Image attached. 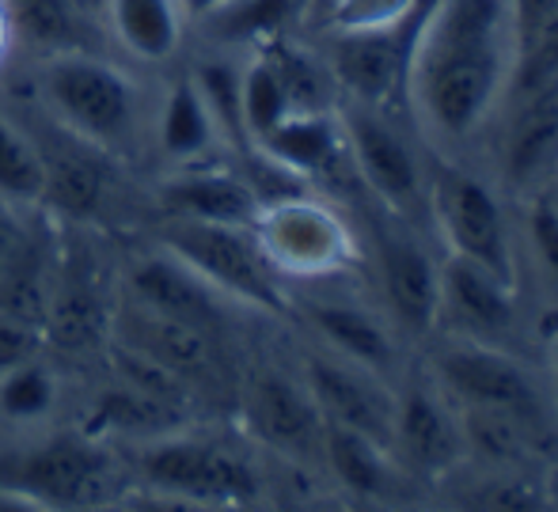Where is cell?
I'll return each mask as SVG.
<instances>
[{
    "mask_svg": "<svg viewBox=\"0 0 558 512\" xmlns=\"http://www.w3.org/2000/svg\"><path fill=\"white\" fill-rule=\"evenodd\" d=\"M118 345L153 357L156 365H163L168 373H175L191 388H214L225 380V361H221V342L206 330L179 322L163 312H153L148 304L133 301L125 304V312L114 322Z\"/></svg>",
    "mask_w": 558,
    "mask_h": 512,
    "instance_id": "9a60e30c",
    "label": "cell"
},
{
    "mask_svg": "<svg viewBox=\"0 0 558 512\" xmlns=\"http://www.w3.org/2000/svg\"><path fill=\"white\" fill-rule=\"evenodd\" d=\"M251 232L278 278L324 281L357 263V240L350 224L338 217L335 205L312 198V191L263 205Z\"/></svg>",
    "mask_w": 558,
    "mask_h": 512,
    "instance_id": "5b68a950",
    "label": "cell"
},
{
    "mask_svg": "<svg viewBox=\"0 0 558 512\" xmlns=\"http://www.w3.org/2000/svg\"><path fill=\"white\" fill-rule=\"evenodd\" d=\"M8 486L50 509H81L104 498L107 455L92 437H53L8 467Z\"/></svg>",
    "mask_w": 558,
    "mask_h": 512,
    "instance_id": "7c38bea8",
    "label": "cell"
},
{
    "mask_svg": "<svg viewBox=\"0 0 558 512\" xmlns=\"http://www.w3.org/2000/svg\"><path fill=\"white\" fill-rule=\"evenodd\" d=\"M414 31H361V35H335L331 42V69L335 84L350 96V102L365 107L396 110L399 99H407V69H411Z\"/></svg>",
    "mask_w": 558,
    "mask_h": 512,
    "instance_id": "5bb4252c",
    "label": "cell"
},
{
    "mask_svg": "<svg viewBox=\"0 0 558 512\" xmlns=\"http://www.w3.org/2000/svg\"><path fill=\"white\" fill-rule=\"evenodd\" d=\"M380 289L396 330L429 338L441 319V266L407 232H380Z\"/></svg>",
    "mask_w": 558,
    "mask_h": 512,
    "instance_id": "e0dca14e",
    "label": "cell"
},
{
    "mask_svg": "<svg viewBox=\"0 0 558 512\" xmlns=\"http://www.w3.org/2000/svg\"><path fill=\"white\" fill-rule=\"evenodd\" d=\"M304 383L316 399L327 425L365 432L391 448V425H396V388L388 376L373 373L365 365L338 357L331 350H319L304 361Z\"/></svg>",
    "mask_w": 558,
    "mask_h": 512,
    "instance_id": "8fae6325",
    "label": "cell"
},
{
    "mask_svg": "<svg viewBox=\"0 0 558 512\" xmlns=\"http://www.w3.org/2000/svg\"><path fill=\"white\" fill-rule=\"evenodd\" d=\"M240 107L243 130H247L251 141H258L266 130H274L286 114H293L286 88H281V76L274 73V65L266 61L263 50H255L251 65L240 69Z\"/></svg>",
    "mask_w": 558,
    "mask_h": 512,
    "instance_id": "83f0119b",
    "label": "cell"
},
{
    "mask_svg": "<svg viewBox=\"0 0 558 512\" xmlns=\"http://www.w3.org/2000/svg\"><path fill=\"white\" fill-rule=\"evenodd\" d=\"M118 42L145 61H168L183 38V8L179 0H107Z\"/></svg>",
    "mask_w": 558,
    "mask_h": 512,
    "instance_id": "d4e9b609",
    "label": "cell"
},
{
    "mask_svg": "<svg viewBox=\"0 0 558 512\" xmlns=\"http://www.w3.org/2000/svg\"><path fill=\"white\" fill-rule=\"evenodd\" d=\"M69 4H73L76 12L88 15V20H96V15H107V0H69Z\"/></svg>",
    "mask_w": 558,
    "mask_h": 512,
    "instance_id": "8d00e7d4",
    "label": "cell"
},
{
    "mask_svg": "<svg viewBox=\"0 0 558 512\" xmlns=\"http://www.w3.org/2000/svg\"><path fill=\"white\" fill-rule=\"evenodd\" d=\"M251 145H258L266 156L286 163L289 171L304 175L308 183L335 175L350 160L338 110H293V114H286L274 130H266Z\"/></svg>",
    "mask_w": 558,
    "mask_h": 512,
    "instance_id": "44dd1931",
    "label": "cell"
},
{
    "mask_svg": "<svg viewBox=\"0 0 558 512\" xmlns=\"http://www.w3.org/2000/svg\"><path fill=\"white\" fill-rule=\"evenodd\" d=\"M50 406H53V376L38 361H23V365L8 368L0 376V410L8 417L31 422V417H43Z\"/></svg>",
    "mask_w": 558,
    "mask_h": 512,
    "instance_id": "1f68e13d",
    "label": "cell"
},
{
    "mask_svg": "<svg viewBox=\"0 0 558 512\" xmlns=\"http://www.w3.org/2000/svg\"><path fill=\"white\" fill-rule=\"evenodd\" d=\"M141 475L156 493L191 505L240 509L258 498L255 463L217 440L156 437V444L141 455Z\"/></svg>",
    "mask_w": 558,
    "mask_h": 512,
    "instance_id": "ba28073f",
    "label": "cell"
},
{
    "mask_svg": "<svg viewBox=\"0 0 558 512\" xmlns=\"http://www.w3.org/2000/svg\"><path fill=\"white\" fill-rule=\"evenodd\" d=\"M163 251L183 258L198 278H206L225 301L247 304L266 315H286L289 296L281 278L266 263L251 228L235 224H202V220L171 217L163 232Z\"/></svg>",
    "mask_w": 558,
    "mask_h": 512,
    "instance_id": "277c9868",
    "label": "cell"
},
{
    "mask_svg": "<svg viewBox=\"0 0 558 512\" xmlns=\"http://www.w3.org/2000/svg\"><path fill=\"white\" fill-rule=\"evenodd\" d=\"M43 99L69 137L88 141L99 153H125L137 137V84L88 50L53 53L46 61Z\"/></svg>",
    "mask_w": 558,
    "mask_h": 512,
    "instance_id": "7a4b0ae2",
    "label": "cell"
},
{
    "mask_svg": "<svg viewBox=\"0 0 558 512\" xmlns=\"http://www.w3.org/2000/svg\"><path fill=\"white\" fill-rule=\"evenodd\" d=\"M391 455L407 475H418L426 483L456 475L468 463V444H463L456 406L448 403V395L429 373L396 391Z\"/></svg>",
    "mask_w": 558,
    "mask_h": 512,
    "instance_id": "9c48e42d",
    "label": "cell"
},
{
    "mask_svg": "<svg viewBox=\"0 0 558 512\" xmlns=\"http://www.w3.org/2000/svg\"><path fill=\"white\" fill-rule=\"evenodd\" d=\"M521 61L513 0H429L407 69V102L441 148H460L509 99Z\"/></svg>",
    "mask_w": 558,
    "mask_h": 512,
    "instance_id": "6da1fadb",
    "label": "cell"
},
{
    "mask_svg": "<svg viewBox=\"0 0 558 512\" xmlns=\"http://www.w3.org/2000/svg\"><path fill=\"white\" fill-rule=\"evenodd\" d=\"M163 209L175 220H202V224H235L251 228L258 217V198L240 171L206 168V163H183L171 183L160 191Z\"/></svg>",
    "mask_w": 558,
    "mask_h": 512,
    "instance_id": "ffe728a7",
    "label": "cell"
},
{
    "mask_svg": "<svg viewBox=\"0 0 558 512\" xmlns=\"http://www.w3.org/2000/svg\"><path fill=\"white\" fill-rule=\"evenodd\" d=\"M426 217L441 232L452 258H468V263L483 266V270L498 273V278H517L509 217L501 209L498 191L483 175L441 163L429 175Z\"/></svg>",
    "mask_w": 558,
    "mask_h": 512,
    "instance_id": "52a82bcc",
    "label": "cell"
},
{
    "mask_svg": "<svg viewBox=\"0 0 558 512\" xmlns=\"http://www.w3.org/2000/svg\"><path fill=\"white\" fill-rule=\"evenodd\" d=\"M304 315H308L312 330L319 334L324 350L396 380L399 338H396V322H391L388 315L373 312V307H365V304H350V301H308Z\"/></svg>",
    "mask_w": 558,
    "mask_h": 512,
    "instance_id": "d6986e66",
    "label": "cell"
},
{
    "mask_svg": "<svg viewBox=\"0 0 558 512\" xmlns=\"http://www.w3.org/2000/svg\"><path fill=\"white\" fill-rule=\"evenodd\" d=\"M517 107L506 122L498 168L509 191L536 194L558 175V76L513 88Z\"/></svg>",
    "mask_w": 558,
    "mask_h": 512,
    "instance_id": "4fadbf2b",
    "label": "cell"
},
{
    "mask_svg": "<svg viewBox=\"0 0 558 512\" xmlns=\"http://www.w3.org/2000/svg\"><path fill=\"white\" fill-rule=\"evenodd\" d=\"M324 463L338 483L361 501H391L407 475L396 463V455H391V448H384L380 440L365 437V432L342 429V425H327Z\"/></svg>",
    "mask_w": 558,
    "mask_h": 512,
    "instance_id": "7402d4cb",
    "label": "cell"
},
{
    "mask_svg": "<svg viewBox=\"0 0 558 512\" xmlns=\"http://www.w3.org/2000/svg\"><path fill=\"white\" fill-rule=\"evenodd\" d=\"M23 243H27V232H23V224L12 217V212L0 209V270H4V266L12 263L15 255H20Z\"/></svg>",
    "mask_w": 558,
    "mask_h": 512,
    "instance_id": "e575fe53",
    "label": "cell"
},
{
    "mask_svg": "<svg viewBox=\"0 0 558 512\" xmlns=\"http://www.w3.org/2000/svg\"><path fill=\"white\" fill-rule=\"evenodd\" d=\"M183 417L186 410L118 380V388L104 391V399L96 403L92 425L99 432L111 429V432H125V437H168V432H175L183 425Z\"/></svg>",
    "mask_w": 558,
    "mask_h": 512,
    "instance_id": "4316f807",
    "label": "cell"
},
{
    "mask_svg": "<svg viewBox=\"0 0 558 512\" xmlns=\"http://www.w3.org/2000/svg\"><path fill=\"white\" fill-rule=\"evenodd\" d=\"M547 486H551V501H558V475L551 478V483H547Z\"/></svg>",
    "mask_w": 558,
    "mask_h": 512,
    "instance_id": "ab89813d",
    "label": "cell"
},
{
    "mask_svg": "<svg viewBox=\"0 0 558 512\" xmlns=\"http://www.w3.org/2000/svg\"><path fill=\"white\" fill-rule=\"evenodd\" d=\"M316 0H235L232 8H225V35L232 38H270V35H286L289 23L301 20Z\"/></svg>",
    "mask_w": 558,
    "mask_h": 512,
    "instance_id": "4dcf8cb0",
    "label": "cell"
},
{
    "mask_svg": "<svg viewBox=\"0 0 558 512\" xmlns=\"http://www.w3.org/2000/svg\"><path fill=\"white\" fill-rule=\"evenodd\" d=\"M529 240L544 270L558 281V202L547 198L544 191H536L529 202Z\"/></svg>",
    "mask_w": 558,
    "mask_h": 512,
    "instance_id": "d6a6232c",
    "label": "cell"
},
{
    "mask_svg": "<svg viewBox=\"0 0 558 512\" xmlns=\"http://www.w3.org/2000/svg\"><path fill=\"white\" fill-rule=\"evenodd\" d=\"M194 84H198L202 99H206V107L214 110L217 125H221V137H235L243 148L251 145L247 130H243V107H240V69L232 65V61H202L198 69H194L191 76Z\"/></svg>",
    "mask_w": 558,
    "mask_h": 512,
    "instance_id": "f546056e",
    "label": "cell"
},
{
    "mask_svg": "<svg viewBox=\"0 0 558 512\" xmlns=\"http://www.w3.org/2000/svg\"><path fill=\"white\" fill-rule=\"evenodd\" d=\"M99 148L73 137V145L43 153V198L61 217L88 220L107 202V171L99 163Z\"/></svg>",
    "mask_w": 558,
    "mask_h": 512,
    "instance_id": "603a6c76",
    "label": "cell"
},
{
    "mask_svg": "<svg viewBox=\"0 0 558 512\" xmlns=\"http://www.w3.org/2000/svg\"><path fill=\"white\" fill-rule=\"evenodd\" d=\"M12 35L27 38L31 46L53 53L88 50V15L76 12L69 0H4Z\"/></svg>",
    "mask_w": 558,
    "mask_h": 512,
    "instance_id": "484cf974",
    "label": "cell"
},
{
    "mask_svg": "<svg viewBox=\"0 0 558 512\" xmlns=\"http://www.w3.org/2000/svg\"><path fill=\"white\" fill-rule=\"evenodd\" d=\"M38 330L43 327H31V322L12 319V315H0V376L8 368L23 365V361H35Z\"/></svg>",
    "mask_w": 558,
    "mask_h": 512,
    "instance_id": "836d02e7",
    "label": "cell"
},
{
    "mask_svg": "<svg viewBox=\"0 0 558 512\" xmlns=\"http://www.w3.org/2000/svg\"><path fill=\"white\" fill-rule=\"evenodd\" d=\"M350 168L368 194L399 220H414L429 205V175L418 148L396 125L391 110L350 102L338 114Z\"/></svg>",
    "mask_w": 558,
    "mask_h": 512,
    "instance_id": "8992f818",
    "label": "cell"
},
{
    "mask_svg": "<svg viewBox=\"0 0 558 512\" xmlns=\"http://www.w3.org/2000/svg\"><path fill=\"white\" fill-rule=\"evenodd\" d=\"M448 322V334L475 338V342L506 345L517 330V296L513 281L452 258L441 266V319L437 330Z\"/></svg>",
    "mask_w": 558,
    "mask_h": 512,
    "instance_id": "2e32d148",
    "label": "cell"
},
{
    "mask_svg": "<svg viewBox=\"0 0 558 512\" xmlns=\"http://www.w3.org/2000/svg\"><path fill=\"white\" fill-rule=\"evenodd\" d=\"M130 296L148 304L153 312H163L179 322H191V327L206 330L214 338H221L225 330V296L206 278H198L183 258L171 255V251L148 255L133 266Z\"/></svg>",
    "mask_w": 558,
    "mask_h": 512,
    "instance_id": "ac0fdd59",
    "label": "cell"
},
{
    "mask_svg": "<svg viewBox=\"0 0 558 512\" xmlns=\"http://www.w3.org/2000/svg\"><path fill=\"white\" fill-rule=\"evenodd\" d=\"M555 403H558V342H555Z\"/></svg>",
    "mask_w": 558,
    "mask_h": 512,
    "instance_id": "f35d334b",
    "label": "cell"
},
{
    "mask_svg": "<svg viewBox=\"0 0 558 512\" xmlns=\"http://www.w3.org/2000/svg\"><path fill=\"white\" fill-rule=\"evenodd\" d=\"M235 0H179L183 15H194V20H206V15H221L225 8H232Z\"/></svg>",
    "mask_w": 558,
    "mask_h": 512,
    "instance_id": "d590c367",
    "label": "cell"
},
{
    "mask_svg": "<svg viewBox=\"0 0 558 512\" xmlns=\"http://www.w3.org/2000/svg\"><path fill=\"white\" fill-rule=\"evenodd\" d=\"M426 373L434 376L437 388L445 391L452 406L509 410V414L524 417V422L539 425V429L551 425L544 383L506 345L445 334L429 353Z\"/></svg>",
    "mask_w": 558,
    "mask_h": 512,
    "instance_id": "3957f363",
    "label": "cell"
},
{
    "mask_svg": "<svg viewBox=\"0 0 558 512\" xmlns=\"http://www.w3.org/2000/svg\"><path fill=\"white\" fill-rule=\"evenodd\" d=\"M0 198H43V148L8 114H0Z\"/></svg>",
    "mask_w": 558,
    "mask_h": 512,
    "instance_id": "f1b7e54d",
    "label": "cell"
},
{
    "mask_svg": "<svg viewBox=\"0 0 558 512\" xmlns=\"http://www.w3.org/2000/svg\"><path fill=\"white\" fill-rule=\"evenodd\" d=\"M221 141V125H217L214 110L206 107L198 84L191 76L175 81L168 96L160 102V148L168 160L175 163H198L214 153Z\"/></svg>",
    "mask_w": 558,
    "mask_h": 512,
    "instance_id": "cb8c5ba5",
    "label": "cell"
},
{
    "mask_svg": "<svg viewBox=\"0 0 558 512\" xmlns=\"http://www.w3.org/2000/svg\"><path fill=\"white\" fill-rule=\"evenodd\" d=\"M8 38H12V20H8V4L0 0V58L8 53Z\"/></svg>",
    "mask_w": 558,
    "mask_h": 512,
    "instance_id": "74e56055",
    "label": "cell"
},
{
    "mask_svg": "<svg viewBox=\"0 0 558 512\" xmlns=\"http://www.w3.org/2000/svg\"><path fill=\"white\" fill-rule=\"evenodd\" d=\"M243 422L258 444L293 463H324L327 422L308 383L281 368H255L243 380Z\"/></svg>",
    "mask_w": 558,
    "mask_h": 512,
    "instance_id": "30bf717a",
    "label": "cell"
}]
</instances>
